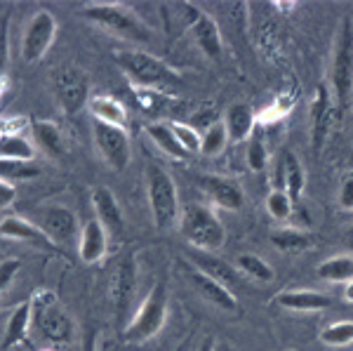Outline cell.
<instances>
[{"mask_svg":"<svg viewBox=\"0 0 353 351\" xmlns=\"http://www.w3.org/2000/svg\"><path fill=\"white\" fill-rule=\"evenodd\" d=\"M41 174V168L33 161H0V179H31Z\"/></svg>","mask_w":353,"mask_h":351,"instance_id":"cell-35","label":"cell"},{"mask_svg":"<svg viewBox=\"0 0 353 351\" xmlns=\"http://www.w3.org/2000/svg\"><path fill=\"white\" fill-rule=\"evenodd\" d=\"M3 134H5V123L0 121V137H3Z\"/></svg>","mask_w":353,"mask_h":351,"instance_id":"cell-46","label":"cell"},{"mask_svg":"<svg viewBox=\"0 0 353 351\" xmlns=\"http://www.w3.org/2000/svg\"><path fill=\"white\" fill-rule=\"evenodd\" d=\"M189 262L193 269L203 271L205 276L221 283V285L229 288V290L241 285V271L236 269V264H229L226 259L217 257V252L189 250Z\"/></svg>","mask_w":353,"mask_h":351,"instance_id":"cell-16","label":"cell"},{"mask_svg":"<svg viewBox=\"0 0 353 351\" xmlns=\"http://www.w3.org/2000/svg\"><path fill=\"white\" fill-rule=\"evenodd\" d=\"M33 144L19 132H5L0 137V161H33Z\"/></svg>","mask_w":353,"mask_h":351,"instance_id":"cell-31","label":"cell"},{"mask_svg":"<svg viewBox=\"0 0 353 351\" xmlns=\"http://www.w3.org/2000/svg\"><path fill=\"white\" fill-rule=\"evenodd\" d=\"M254 126H257V116H254L252 106L245 104V101H236L224 113V128L233 144L252 137Z\"/></svg>","mask_w":353,"mask_h":351,"instance_id":"cell-23","label":"cell"},{"mask_svg":"<svg viewBox=\"0 0 353 351\" xmlns=\"http://www.w3.org/2000/svg\"><path fill=\"white\" fill-rule=\"evenodd\" d=\"M174 10L179 12L181 24L186 26V31L193 38L196 48L205 57H210V59H219L221 52H224V41H221V31L217 21L191 3H179L174 5Z\"/></svg>","mask_w":353,"mask_h":351,"instance_id":"cell-9","label":"cell"},{"mask_svg":"<svg viewBox=\"0 0 353 351\" xmlns=\"http://www.w3.org/2000/svg\"><path fill=\"white\" fill-rule=\"evenodd\" d=\"M344 245L353 252V226H349V229H346V234H344Z\"/></svg>","mask_w":353,"mask_h":351,"instance_id":"cell-43","label":"cell"},{"mask_svg":"<svg viewBox=\"0 0 353 351\" xmlns=\"http://www.w3.org/2000/svg\"><path fill=\"white\" fill-rule=\"evenodd\" d=\"M50 90L66 116H76L90 104V78L76 64H61L50 71Z\"/></svg>","mask_w":353,"mask_h":351,"instance_id":"cell-8","label":"cell"},{"mask_svg":"<svg viewBox=\"0 0 353 351\" xmlns=\"http://www.w3.org/2000/svg\"><path fill=\"white\" fill-rule=\"evenodd\" d=\"M198 186L210 201L221 210H241L245 205V194L241 184L231 177H221V174H201L198 177Z\"/></svg>","mask_w":353,"mask_h":351,"instance_id":"cell-15","label":"cell"},{"mask_svg":"<svg viewBox=\"0 0 353 351\" xmlns=\"http://www.w3.org/2000/svg\"><path fill=\"white\" fill-rule=\"evenodd\" d=\"M304 184H306V174H304V166L292 151H285L281 156V163H278V184L276 189L288 191V196L294 201V205L299 203L301 194H304Z\"/></svg>","mask_w":353,"mask_h":351,"instance_id":"cell-22","label":"cell"},{"mask_svg":"<svg viewBox=\"0 0 353 351\" xmlns=\"http://www.w3.org/2000/svg\"><path fill=\"white\" fill-rule=\"evenodd\" d=\"M266 163H269V149H266V141L259 137V134H254L252 139H250L248 144V166L250 170H264Z\"/></svg>","mask_w":353,"mask_h":351,"instance_id":"cell-37","label":"cell"},{"mask_svg":"<svg viewBox=\"0 0 353 351\" xmlns=\"http://www.w3.org/2000/svg\"><path fill=\"white\" fill-rule=\"evenodd\" d=\"M170 128H172L176 141L186 149V154H196V151H201L203 132H198L196 128H191L189 123H181V121L170 123Z\"/></svg>","mask_w":353,"mask_h":351,"instance_id":"cell-36","label":"cell"},{"mask_svg":"<svg viewBox=\"0 0 353 351\" xmlns=\"http://www.w3.org/2000/svg\"><path fill=\"white\" fill-rule=\"evenodd\" d=\"M38 226H41L45 231V236H48L54 245H64V243H71L73 239H81V229H83V226L78 224L76 212L66 205L48 208V210L41 214Z\"/></svg>","mask_w":353,"mask_h":351,"instance_id":"cell-14","label":"cell"},{"mask_svg":"<svg viewBox=\"0 0 353 351\" xmlns=\"http://www.w3.org/2000/svg\"><path fill=\"white\" fill-rule=\"evenodd\" d=\"M8 61H10V14H3L0 17V73L5 71Z\"/></svg>","mask_w":353,"mask_h":351,"instance_id":"cell-39","label":"cell"},{"mask_svg":"<svg viewBox=\"0 0 353 351\" xmlns=\"http://www.w3.org/2000/svg\"><path fill=\"white\" fill-rule=\"evenodd\" d=\"M14 198H17V189L12 186V182H8V179H0V208L12 205Z\"/></svg>","mask_w":353,"mask_h":351,"instance_id":"cell-41","label":"cell"},{"mask_svg":"<svg viewBox=\"0 0 353 351\" xmlns=\"http://www.w3.org/2000/svg\"><path fill=\"white\" fill-rule=\"evenodd\" d=\"M269 241L276 250L285 252V254H299V252H306L313 248V239L311 231L306 229H276L269 234Z\"/></svg>","mask_w":353,"mask_h":351,"instance_id":"cell-25","label":"cell"},{"mask_svg":"<svg viewBox=\"0 0 353 351\" xmlns=\"http://www.w3.org/2000/svg\"><path fill=\"white\" fill-rule=\"evenodd\" d=\"M288 351H297V349H288Z\"/></svg>","mask_w":353,"mask_h":351,"instance_id":"cell-48","label":"cell"},{"mask_svg":"<svg viewBox=\"0 0 353 351\" xmlns=\"http://www.w3.org/2000/svg\"><path fill=\"white\" fill-rule=\"evenodd\" d=\"M321 342L325 344V347H349L353 344V321L351 319H344V321H334V323H327L323 325L321 330Z\"/></svg>","mask_w":353,"mask_h":351,"instance_id":"cell-32","label":"cell"},{"mask_svg":"<svg viewBox=\"0 0 353 351\" xmlns=\"http://www.w3.org/2000/svg\"><path fill=\"white\" fill-rule=\"evenodd\" d=\"M106 245H109V234L99 224V219H88L81 229V239H78V254L85 264L99 262L106 254Z\"/></svg>","mask_w":353,"mask_h":351,"instance_id":"cell-21","label":"cell"},{"mask_svg":"<svg viewBox=\"0 0 353 351\" xmlns=\"http://www.w3.org/2000/svg\"><path fill=\"white\" fill-rule=\"evenodd\" d=\"M57 17L48 10H38L36 14L28 19V24L21 33V48H19V54H21V61L24 64H36L41 61L48 50L52 48L54 41H57Z\"/></svg>","mask_w":353,"mask_h":351,"instance_id":"cell-10","label":"cell"},{"mask_svg":"<svg viewBox=\"0 0 353 351\" xmlns=\"http://www.w3.org/2000/svg\"><path fill=\"white\" fill-rule=\"evenodd\" d=\"M146 134H149L153 144H156L165 156L172 158V161H186V158H189L186 149L176 141L170 123H149V126H146Z\"/></svg>","mask_w":353,"mask_h":351,"instance_id":"cell-28","label":"cell"},{"mask_svg":"<svg viewBox=\"0 0 353 351\" xmlns=\"http://www.w3.org/2000/svg\"><path fill=\"white\" fill-rule=\"evenodd\" d=\"M229 132L224 128V121H214L212 126H208V130L203 132V144H201V154L203 156H219L221 151L229 144Z\"/></svg>","mask_w":353,"mask_h":351,"instance_id":"cell-33","label":"cell"},{"mask_svg":"<svg viewBox=\"0 0 353 351\" xmlns=\"http://www.w3.org/2000/svg\"><path fill=\"white\" fill-rule=\"evenodd\" d=\"M273 304L297 314H313V311H325L332 307V297L316 290H281L273 297Z\"/></svg>","mask_w":353,"mask_h":351,"instance_id":"cell-19","label":"cell"},{"mask_svg":"<svg viewBox=\"0 0 353 351\" xmlns=\"http://www.w3.org/2000/svg\"><path fill=\"white\" fill-rule=\"evenodd\" d=\"M146 194H149L151 217L158 231H170L179 224V191H176L172 174L156 163L146 166Z\"/></svg>","mask_w":353,"mask_h":351,"instance_id":"cell-5","label":"cell"},{"mask_svg":"<svg viewBox=\"0 0 353 351\" xmlns=\"http://www.w3.org/2000/svg\"><path fill=\"white\" fill-rule=\"evenodd\" d=\"M134 290H137V259L134 252H125L116 262V267H113L109 281L111 307L121 328H125V319H128V311L132 307Z\"/></svg>","mask_w":353,"mask_h":351,"instance_id":"cell-11","label":"cell"},{"mask_svg":"<svg viewBox=\"0 0 353 351\" xmlns=\"http://www.w3.org/2000/svg\"><path fill=\"white\" fill-rule=\"evenodd\" d=\"M212 351H238V349L233 347L231 342H224V339H221V342H217V339H214V349Z\"/></svg>","mask_w":353,"mask_h":351,"instance_id":"cell-42","label":"cell"},{"mask_svg":"<svg viewBox=\"0 0 353 351\" xmlns=\"http://www.w3.org/2000/svg\"><path fill=\"white\" fill-rule=\"evenodd\" d=\"M3 90H5V83H3V78H0V94H3Z\"/></svg>","mask_w":353,"mask_h":351,"instance_id":"cell-47","label":"cell"},{"mask_svg":"<svg viewBox=\"0 0 353 351\" xmlns=\"http://www.w3.org/2000/svg\"><path fill=\"white\" fill-rule=\"evenodd\" d=\"M179 234L191 245V250L217 252L226 243V226L221 224L217 212L203 203H189L181 210Z\"/></svg>","mask_w":353,"mask_h":351,"instance_id":"cell-3","label":"cell"},{"mask_svg":"<svg viewBox=\"0 0 353 351\" xmlns=\"http://www.w3.org/2000/svg\"><path fill=\"white\" fill-rule=\"evenodd\" d=\"M332 97L339 111H346L353 101V19L344 17L337 28L332 50Z\"/></svg>","mask_w":353,"mask_h":351,"instance_id":"cell-6","label":"cell"},{"mask_svg":"<svg viewBox=\"0 0 353 351\" xmlns=\"http://www.w3.org/2000/svg\"><path fill=\"white\" fill-rule=\"evenodd\" d=\"M31 332V302H21L12 314H10L8 323H5L3 332V347L12 349L17 344H21L26 335Z\"/></svg>","mask_w":353,"mask_h":351,"instance_id":"cell-26","label":"cell"},{"mask_svg":"<svg viewBox=\"0 0 353 351\" xmlns=\"http://www.w3.org/2000/svg\"><path fill=\"white\" fill-rule=\"evenodd\" d=\"M334 118V97L332 90L325 83H321L311 99V116H309V132H311V149L321 151L327 141L330 128Z\"/></svg>","mask_w":353,"mask_h":351,"instance_id":"cell-13","label":"cell"},{"mask_svg":"<svg viewBox=\"0 0 353 351\" xmlns=\"http://www.w3.org/2000/svg\"><path fill=\"white\" fill-rule=\"evenodd\" d=\"M113 61L130 81L141 88H170L181 83L179 71L144 50H116Z\"/></svg>","mask_w":353,"mask_h":351,"instance_id":"cell-4","label":"cell"},{"mask_svg":"<svg viewBox=\"0 0 353 351\" xmlns=\"http://www.w3.org/2000/svg\"><path fill=\"white\" fill-rule=\"evenodd\" d=\"M165 321H168V285L158 281L144 302L139 304V309L134 311L130 323L123 328V337L132 344L146 342L163 330Z\"/></svg>","mask_w":353,"mask_h":351,"instance_id":"cell-7","label":"cell"},{"mask_svg":"<svg viewBox=\"0 0 353 351\" xmlns=\"http://www.w3.org/2000/svg\"><path fill=\"white\" fill-rule=\"evenodd\" d=\"M214 349V339L212 337H208L205 339V342L201 344V347H198V351H212Z\"/></svg>","mask_w":353,"mask_h":351,"instance_id":"cell-44","label":"cell"},{"mask_svg":"<svg viewBox=\"0 0 353 351\" xmlns=\"http://www.w3.org/2000/svg\"><path fill=\"white\" fill-rule=\"evenodd\" d=\"M186 274H189V283L193 285V290L201 295L205 302H210L212 307H217L221 311H229V314H236L238 311V299L233 295V290L229 288H224L221 283L212 281L210 276H205L203 271L193 269L189 264V269H186Z\"/></svg>","mask_w":353,"mask_h":351,"instance_id":"cell-17","label":"cell"},{"mask_svg":"<svg viewBox=\"0 0 353 351\" xmlns=\"http://www.w3.org/2000/svg\"><path fill=\"white\" fill-rule=\"evenodd\" d=\"M0 236L8 241H21V243H36L41 248H54V243L45 236V231L38 224L28 222L19 214H8L0 219Z\"/></svg>","mask_w":353,"mask_h":351,"instance_id":"cell-20","label":"cell"},{"mask_svg":"<svg viewBox=\"0 0 353 351\" xmlns=\"http://www.w3.org/2000/svg\"><path fill=\"white\" fill-rule=\"evenodd\" d=\"M33 137H36L38 146L43 151H48L50 156H64L66 154V141H64V132L59 130V126L52 121H33L31 123Z\"/></svg>","mask_w":353,"mask_h":351,"instance_id":"cell-27","label":"cell"},{"mask_svg":"<svg viewBox=\"0 0 353 351\" xmlns=\"http://www.w3.org/2000/svg\"><path fill=\"white\" fill-rule=\"evenodd\" d=\"M21 271V262L19 259H3L0 262V297L10 290V285L14 283V279Z\"/></svg>","mask_w":353,"mask_h":351,"instance_id":"cell-38","label":"cell"},{"mask_svg":"<svg viewBox=\"0 0 353 351\" xmlns=\"http://www.w3.org/2000/svg\"><path fill=\"white\" fill-rule=\"evenodd\" d=\"M92 208H94V219H99V224L106 229L109 236H121L123 234V210H121V203H118L116 194L106 186H94L92 189Z\"/></svg>","mask_w":353,"mask_h":351,"instance_id":"cell-18","label":"cell"},{"mask_svg":"<svg viewBox=\"0 0 353 351\" xmlns=\"http://www.w3.org/2000/svg\"><path fill=\"white\" fill-rule=\"evenodd\" d=\"M78 14L85 17L90 24L104 28L106 33L128 41L132 45H149L153 41L151 26L134 12L132 8L121 3H90L78 10Z\"/></svg>","mask_w":353,"mask_h":351,"instance_id":"cell-1","label":"cell"},{"mask_svg":"<svg viewBox=\"0 0 353 351\" xmlns=\"http://www.w3.org/2000/svg\"><path fill=\"white\" fill-rule=\"evenodd\" d=\"M92 137L99 156L116 172H123L130 166V134L125 128L106 126V123H92Z\"/></svg>","mask_w":353,"mask_h":351,"instance_id":"cell-12","label":"cell"},{"mask_svg":"<svg viewBox=\"0 0 353 351\" xmlns=\"http://www.w3.org/2000/svg\"><path fill=\"white\" fill-rule=\"evenodd\" d=\"M31 332L45 342L66 344L76 337V321L52 290H38L31 299Z\"/></svg>","mask_w":353,"mask_h":351,"instance_id":"cell-2","label":"cell"},{"mask_svg":"<svg viewBox=\"0 0 353 351\" xmlns=\"http://www.w3.org/2000/svg\"><path fill=\"white\" fill-rule=\"evenodd\" d=\"M316 276L325 283H351L353 281V254H334L323 259L316 267Z\"/></svg>","mask_w":353,"mask_h":351,"instance_id":"cell-29","label":"cell"},{"mask_svg":"<svg viewBox=\"0 0 353 351\" xmlns=\"http://www.w3.org/2000/svg\"><path fill=\"white\" fill-rule=\"evenodd\" d=\"M337 203H339L341 210L353 212V174H351V177H346L344 182H341L339 194H337Z\"/></svg>","mask_w":353,"mask_h":351,"instance_id":"cell-40","label":"cell"},{"mask_svg":"<svg viewBox=\"0 0 353 351\" xmlns=\"http://www.w3.org/2000/svg\"><path fill=\"white\" fill-rule=\"evenodd\" d=\"M266 212H269L276 222H288L294 212V201L288 196V191L273 189L271 194L266 196Z\"/></svg>","mask_w":353,"mask_h":351,"instance_id":"cell-34","label":"cell"},{"mask_svg":"<svg viewBox=\"0 0 353 351\" xmlns=\"http://www.w3.org/2000/svg\"><path fill=\"white\" fill-rule=\"evenodd\" d=\"M236 269L241 271L243 276H248L250 281L254 283H261V285H266V283H271L276 279V271L269 262H266L264 257H259V254L254 252H241L236 259Z\"/></svg>","mask_w":353,"mask_h":351,"instance_id":"cell-30","label":"cell"},{"mask_svg":"<svg viewBox=\"0 0 353 351\" xmlns=\"http://www.w3.org/2000/svg\"><path fill=\"white\" fill-rule=\"evenodd\" d=\"M88 109L92 113L94 121H99V123L116 126V128L128 126V111H125V106L116 97H109V94H94V97H90Z\"/></svg>","mask_w":353,"mask_h":351,"instance_id":"cell-24","label":"cell"},{"mask_svg":"<svg viewBox=\"0 0 353 351\" xmlns=\"http://www.w3.org/2000/svg\"><path fill=\"white\" fill-rule=\"evenodd\" d=\"M344 297H346V302H351V304H353V281H351V283H346Z\"/></svg>","mask_w":353,"mask_h":351,"instance_id":"cell-45","label":"cell"}]
</instances>
